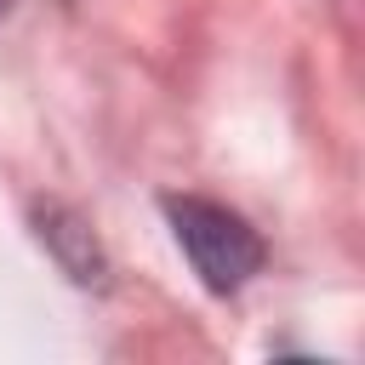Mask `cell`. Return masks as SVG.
Listing matches in <instances>:
<instances>
[{
  "label": "cell",
  "mask_w": 365,
  "mask_h": 365,
  "mask_svg": "<svg viewBox=\"0 0 365 365\" xmlns=\"http://www.w3.org/2000/svg\"><path fill=\"white\" fill-rule=\"evenodd\" d=\"M165 217L188 251V262L200 268V279L211 291H240L257 268H262V240L245 217H234L228 205L217 200H200V194H171L165 200Z\"/></svg>",
  "instance_id": "1"
}]
</instances>
